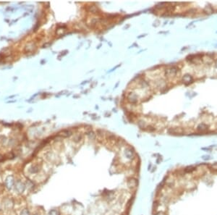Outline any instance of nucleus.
<instances>
[{
	"label": "nucleus",
	"mask_w": 217,
	"mask_h": 215,
	"mask_svg": "<svg viewBox=\"0 0 217 215\" xmlns=\"http://www.w3.org/2000/svg\"><path fill=\"white\" fill-rule=\"evenodd\" d=\"M154 215H217V164L169 175L157 194Z\"/></svg>",
	"instance_id": "1"
}]
</instances>
